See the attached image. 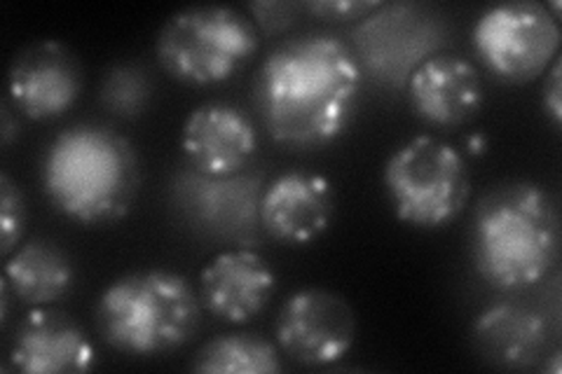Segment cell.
<instances>
[{
  "label": "cell",
  "instance_id": "6da1fadb",
  "mask_svg": "<svg viewBox=\"0 0 562 374\" xmlns=\"http://www.w3.org/2000/svg\"><path fill=\"white\" fill-rule=\"evenodd\" d=\"M359 61L338 35L305 33L277 45L258 68L254 103L268 134L289 148H322L351 124Z\"/></svg>",
  "mask_w": 562,
  "mask_h": 374
},
{
  "label": "cell",
  "instance_id": "7a4b0ae2",
  "mask_svg": "<svg viewBox=\"0 0 562 374\" xmlns=\"http://www.w3.org/2000/svg\"><path fill=\"white\" fill-rule=\"evenodd\" d=\"M471 256L487 286L504 293L547 279L560 258V216L549 190L506 181L485 192L473 213Z\"/></svg>",
  "mask_w": 562,
  "mask_h": 374
},
{
  "label": "cell",
  "instance_id": "3957f363",
  "mask_svg": "<svg viewBox=\"0 0 562 374\" xmlns=\"http://www.w3.org/2000/svg\"><path fill=\"white\" fill-rule=\"evenodd\" d=\"M138 185L140 167L134 146L103 124L68 127L45 150V194L70 220L103 225L125 218Z\"/></svg>",
  "mask_w": 562,
  "mask_h": 374
},
{
  "label": "cell",
  "instance_id": "277c9868",
  "mask_svg": "<svg viewBox=\"0 0 562 374\" xmlns=\"http://www.w3.org/2000/svg\"><path fill=\"white\" fill-rule=\"evenodd\" d=\"M202 299L188 279L169 270H144L115 279L97 302L103 342L130 355H162L195 337Z\"/></svg>",
  "mask_w": 562,
  "mask_h": 374
},
{
  "label": "cell",
  "instance_id": "5b68a950",
  "mask_svg": "<svg viewBox=\"0 0 562 374\" xmlns=\"http://www.w3.org/2000/svg\"><path fill=\"white\" fill-rule=\"evenodd\" d=\"M260 47V31L227 5H195L171 14L157 33L155 55L176 82L206 87L237 76Z\"/></svg>",
  "mask_w": 562,
  "mask_h": 374
},
{
  "label": "cell",
  "instance_id": "8992f818",
  "mask_svg": "<svg viewBox=\"0 0 562 374\" xmlns=\"http://www.w3.org/2000/svg\"><path fill=\"white\" fill-rule=\"evenodd\" d=\"M384 190L398 220L436 229L467 208L471 178L462 152L434 136H415L384 165Z\"/></svg>",
  "mask_w": 562,
  "mask_h": 374
},
{
  "label": "cell",
  "instance_id": "52a82bcc",
  "mask_svg": "<svg viewBox=\"0 0 562 374\" xmlns=\"http://www.w3.org/2000/svg\"><path fill=\"white\" fill-rule=\"evenodd\" d=\"M558 16L537 0H512L485 10L473 26V47L502 82H532L558 59Z\"/></svg>",
  "mask_w": 562,
  "mask_h": 374
},
{
  "label": "cell",
  "instance_id": "ba28073f",
  "mask_svg": "<svg viewBox=\"0 0 562 374\" xmlns=\"http://www.w3.org/2000/svg\"><path fill=\"white\" fill-rule=\"evenodd\" d=\"M274 335L291 361L324 367L342 361L355 347L357 316L342 295L326 288H303L284 302Z\"/></svg>",
  "mask_w": 562,
  "mask_h": 374
},
{
  "label": "cell",
  "instance_id": "9c48e42d",
  "mask_svg": "<svg viewBox=\"0 0 562 374\" xmlns=\"http://www.w3.org/2000/svg\"><path fill=\"white\" fill-rule=\"evenodd\" d=\"M85 70L78 55L59 41H33L8 68L10 105L33 122L57 120L82 94Z\"/></svg>",
  "mask_w": 562,
  "mask_h": 374
},
{
  "label": "cell",
  "instance_id": "30bf717a",
  "mask_svg": "<svg viewBox=\"0 0 562 374\" xmlns=\"http://www.w3.org/2000/svg\"><path fill=\"white\" fill-rule=\"evenodd\" d=\"M181 148L190 167L206 178H231L251 165L258 134L237 105L209 101L198 105L183 124Z\"/></svg>",
  "mask_w": 562,
  "mask_h": 374
},
{
  "label": "cell",
  "instance_id": "8fae6325",
  "mask_svg": "<svg viewBox=\"0 0 562 374\" xmlns=\"http://www.w3.org/2000/svg\"><path fill=\"white\" fill-rule=\"evenodd\" d=\"M10 363L26 374H80L97 365V351L68 314L33 307L14 330Z\"/></svg>",
  "mask_w": 562,
  "mask_h": 374
},
{
  "label": "cell",
  "instance_id": "7c38bea8",
  "mask_svg": "<svg viewBox=\"0 0 562 374\" xmlns=\"http://www.w3.org/2000/svg\"><path fill=\"white\" fill-rule=\"evenodd\" d=\"M336 197L319 173L293 169L277 175L258 204V218L268 235L281 243L305 246L328 229Z\"/></svg>",
  "mask_w": 562,
  "mask_h": 374
},
{
  "label": "cell",
  "instance_id": "4fadbf2b",
  "mask_svg": "<svg viewBox=\"0 0 562 374\" xmlns=\"http://www.w3.org/2000/svg\"><path fill=\"white\" fill-rule=\"evenodd\" d=\"M277 276L266 258L249 248L223 251L200 274L202 305L225 324L244 326L262 314L274 295Z\"/></svg>",
  "mask_w": 562,
  "mask_h": 374
},
{
  "label": "cell",
  "instance_id": "5bb4252c",
  "mask_svg": "<svg viewBox=\"0 0 562 374\" xmlns=\"http://www.w3.org/2000/svg\"><path fill=\"white\" fill-rule=\"evenodd\" d=\"M408 97L417 117L431 127H460L483 105L481 73L469 59L438 52L411 73Z\"/></svg>",
  "mask_w": 562,
  "mask_h": 374
},
{
  "label": "cell",
  "instance_id": "9a60e30c",
  "mask_svg": "<svg viewBox=\"0 0 562 374\" xmlns=\"http://www.w3.org/2000/svg\"><path fill=\"white\" fill-rule=\"evenodd\" d=\"M471 335L481 359L502 370L541 367L551 351L547 316L518 302H499L481 311Z\"/></svg>",
  "mask_w": 562,
  "mask_h": 374
},
{
  "label": "cell",
  "instance_id": "2e32d148",
  "mask_svg": "<svg viewBox=\"0 0 562 374\" xmlns=\"http://www.w3.org/2000/svg\"><path fill=\"white\" fill-rule=\"evenodd\" d=\"M5 281L14 297L29 307H47L61 299L76 281V267L55 241L35 237L5 258Z\"/></svg>",
  "mask_w": 562,
  "mask_h": 374
},
{
  "label": "cell",
  "instance_id": "e0dca14e",
  "mask_svg": "<svg viewBox=\"0 0 562 374\" xmlns=\"http://www.w3.org/2000/svg\"><path fill=\"white\" fill-rule=\"evenodd\" d=\"M202 374H274L281 370L277 347L254 332H231L209 340L190 365Z\"/></svg>",
  "mask_w": 562,
  "mask_h": 374
},
{
  "label": "cell",
  "instance_id": "ac0fdd59",
  "mask_svg": "<svg viewBox=\"0 0 562 374\" xmlns=\"http://www.w3.org/2000/svg\"><path fill=\"white\" fill-rule=\"evenodd\" d=\"M153 94L148 73L136 64H117L103 78L101 105L120 117H138Z\"/></svg>",
  "mask_w": 562,
  "mask_h": 374
},
{
  "label": "cell",
  "instance_id": "d6986e66",
  "mask_svg": "<svg viewBox=\"0 0 562 374\" xmlns=\"http://www.w3.org/2000/svg\"><path fill=\"white\" fill-rule=\"evenodd\" d=\"M26 218L29 206L22 188L12 181L10 173H0V231H3L0 253H3V258H10L20 248L24 239Z\"/></svg>",
  "mask_w": 562,
  "mask_h": 374
},
{
  "label": "cell",
  "instance_id": "ffe728a7",
  "mask_svg": "<svg viewBox=\"0 0 562 374\" xmlns=\"http://www.w3.org/2000/svg\"><path fill=\"white\" fill-rule=\"evenodd\" d=\"M384 3L380 0H312L303 10L328 22H357L366 20L371 12H378Z\"/></svg>",
  "mask_w": 562,
  "mask_h": 374
},
{
  "label": "cell",
  "instance_id": "44dd1931",
  "mask_svg": "<svg viewBox=\"0 0 562 374\" xmlns=\"http://www.w3.org/2000/svg\"><path fill=\"white\" fill-rule=\"evenodd\" d=\"M301 3H251L249 12L254 14V20L262 29L266 35H274L279 31H284L289 24H293L295 12H301Z\"/></svg>",
  "mask_w": 562,
  "mask_h": 374
},
{
  "label": "cell",
  "instance_id": "7402d4cb",
  "mask_svg": "<svg viewBox=\"0 0 562 374\" xmlns=\"http://www.w3.org/2000/svg\"><path fill=\"white\" fill-rule=\"evenodd\" d=\"M560 73H562V64H560V59H555L549 66V76H547V80H543V87H541L543 111L549 113L555 127H560V122H562V82H560L562 76Z\"/></svg>",
  "mask_w": 562,
  "mask_h": 374
},
{
  "label": "cell",
  "instance_id": "603a6c76",
  "mask_svg": "<svg viewBox=\"0 0 562 374\" xmlns=\"http://www.w3.org/2000/svg\"><path fill=\"white\" fill-rule=\"evenodd\" d=\"M14 109L12 105L5 101L3 103V113H0V117H3V146L5 148H10L12 146V140L22 134V127H20V120H14Z\"/></svg>",
  "mask_w": 562,
  "mask_h": 374
}]
</instances>
